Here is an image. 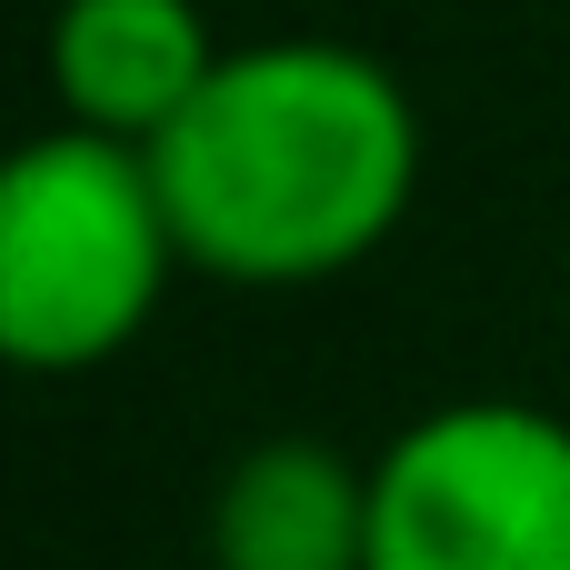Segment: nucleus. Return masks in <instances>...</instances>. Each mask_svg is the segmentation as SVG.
I'll use <instances>...</instances> for the list:
<instances>
[{"label": "nucleus", "mask_w": 570, "mask_h": 570, "mask_svg": "<svg viewBox=\"0 0 570 570\" xmlns=\"http://www.w3.org/2000/svg\"><path fill=\"white\" fill-rule=\"evenodd\" d=\"M180 261L240 291L361 271L421 190V110L351 40H240L210 90L150 140Z\"/></svg>", "instance_id": "1"}, {"label": "nucleus", "mask_w": 570, "mask_h": 570, "mask_svg": "<svg viewBox=\"0 0 570 570\" xmlns=\"http://www.w3.org/2000/svg\"><path fill=\"white\" fill-rule=\"evenodd\" d=\"M230 50L210 40L200 0H60L50 10V40H40V70H50V100L70 130H100V140H170V120L210 90Z\"/></svg>", "instance_id": "4"}, {"label": "nucleus", "mask_w": 570, "mask_h": 570, "mask_svg": "<svg viewBox=\"0 0 570 570\" xmlns=\"http://www.w3.org/2000/svg\"><path fill=\"white\" fill-rule=\"evenodd\" d=\"M371 570H570V421L541 401L421 411L371 461Z\"/></svg>", "instance_id": "3"}, {"label": "nucleus", "mask_w": 570, "mask_h": 570, "mask_svg": "<svg viewBox=\"0 0 570 570\" xmlns=\"http://www.w3.org/2000/svg\"><path fill=\"white\" fill-rule=\"evenodd\" d=\"M170 271L190 261L150 150L60 120L0 170V351L30 381L120 361L150 331Z\"/></svg>", "instance_id": "2"}, {"label": "nucleus", "mask_w": 570, "mask_h": 570, "mask_svg": "<svg viewBox=\"0 0 570 570\" xmlns=\"http://www.w3.org/2000/svg\"><path fill=\"white\" fill-rule=\"evenodd\" d=\"M210 570H371V471L321 441H261L210 501Z\"/></svg>", "instance_id": "5"}]
</instances>
